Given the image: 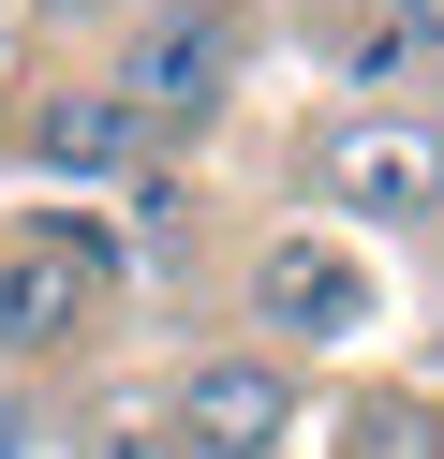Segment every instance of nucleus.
I'll return each instance as SVG.
<instances>
[{
    "label": "nucleus",
    "mask_w": 444,
    "mask_h": 459,
    "mask_svg": "<svg viewBox=\"0 0 444 459\" xmlns=\"http://www.w3.org/2000/svg\"><path fill=\"white\" fill-rule=\"evenodd\" d=\"M252 30H266L252 0H148V15H118V30L89 45V74H104V90L163 134V163H178V149H207V134L237 119V90H252Z\"/></svg>",
    "instance_id": "nucleus-1"
},
{
    "label": "nucleus",
    "mask_w": 444,
    "mask_h": 459,
    "mask_svg": "<svg viewBox=\"0 0 444 459\" xmlns=\"http://www.w3.org/2000/svg\"><path fill=\"white\" fill-rule=\"evenodd\" d=\"M118 222L89 208H15L0 222V385H30V370H74L89 341L118 326Z\"/></svg>",
    "instance_id": "nucleus-2"
},
{
    "label": "nucleus",
    "mask_w": 444,
    "mask_h": 459,
    "mask_svg": "<svg viewBox=\"0 0 444 459\" xmlns=\"http://www.w3.org/2000/svg\"><path fill=\"white\" fill-rule=\"evenodd\" d=\"M296 178H311V222H370V238H430L444 222V104H326L311 149H296Z\"/></svg>",
    "instance_id": "nucleus-3"
},
{
    "label": "nucleus",
    "mask_w": 444,
    "mask_h": 459,
    "mask_svg": "<svg viewBox=\"0 0 444 459\" xmlns=\"http://www.w3.org/2000/svg\"><path fill=\"white\" fill-rule=\"evenodd\" d=\"M237 326L266 356H326V341H370L385 326V281H370V238L341 222H266L237 252Z\"/></svg>",
    "instance_id": "nucleus-4"
},
{
    "label": "nucleus",
    "mask_w": 444,
    "mask_h": 459,
    "mask_svg": "<svg viewBox=\"0 0 444 459\" xmlns=\"http://www.w3.org/2000/svg\"><path fill=\"white\" fill-rule=\"evenodd\" d=\"M0 149H15L30 178H74V193H134V178H163V134H148L89 60L30 74V90L0 104Z\"/></svg>",
    "instance_id": "nucleus-5"
},
{
    "label": "nucleus",
    "mask_w": 444,
    "mask_h": 459,
    "mask_svg": "<svg viewBox=\"0 0 444 459\" xmlns=\"http://www.w3.org/2000/svg\"><path fill=\"white\" fill-rule=\"evenodd\" d=\"M163 429L193 459H282L296 445V356H266V341H207L193 370H178Z\"/></svg>",
    "instance_id": "nucleus-6"
},
{
    "label": "nucleus",
    "mask_w": 444,
    "mask_h": 459,
    "mask_svg": "<svg viewBox=\"0 0 444 459\" xmlns=\"http://www.w3.org/2000/svg\"><path fill=\"white\" fill-rule=\"evenodd\" d=\"M296 30L326 45L341 104H430L444 90V0H296Z\"/></svg>",
    "instance_id": "nucleus-7"
},
{
    "label": "nucleus",
    "mask_w": 444,
    "mask_h": 459,
    "mask_svg": "<svg viewBox=\"0 0 444 459\" xmlns=\"http://www.w3.org/2000/svg\"><path fill=\"white\" fill-rule=\"evenodd\" d=\"M15 15H30L45 45H74V60H89V45H104L118 15H148V0H15Z\"/></svg>",
    "instance_id": "nucleus-8"
},
{
    "label": "nucleus",
    "mask_w": 444,
    "mask_h": 459,
    "mask_svg": "<svg viewBox=\"0 0 444 459\" xmlns=\"http://www.w3.org/2000/svg\"><path fill=\"white\" fill-rule=\"evenodd\" d=\"M89 459H193V445H178V429H104Z\"/></svg>",
    "instance_id": "nucleus-9"
},
{
    "label": "nucleus",
    "mask_w": 444,
    "mask_h": 459,
    "mask_svg": "<svg viewBox=\"0 0 444 459\" xmlns=\"http://www.w3.org/2000/svg\"><path fill=\"white\" fill-rule=\"evenodd\" d=\"M0 459H30V385H0Z\"/></svg>",
    "instance_id": "nucleus-10"
},
{
    "label": "nucleus",
    "mask_w": 444,
    "mask_h": 459,
    "mask_svg": "<svg viewBox=\"0 0 444 459\" xmlns=\"http://www.w3.org/2000/svg\"><path fill=\"white\" fill-rule=\"evenodd\" d=\"M0 90H15V15H0Z\"/></svg>",
    "instance_id": "nucleus-11"
},
{
    "label": "nucleus",
    "mask_w": 444,
    "mask_h": 459,
    "mask_svg": "<svg viewBox=\"0 0 444 459\" xmlns=\"http://www.w3.org/2000/svg\"><path fill=\"white\" fill-rule=\"evenodd\" d=\"M0 15H15V0H0Z\"/></svg>",
    "instance_id": "nucleus-12"
},
{
    "label": "nucleus",
    "mask_w": 444,
    "mask_h": 459,
    "mask_svg": "<svg viewBox=\"0 0 444 459\" xmlns=\"http://www.w3.org/2000/svg\"><path fill=\"white\" fill-rule=\"evenodd\" d=\"M252 15H266V0H252Z\"/></svg>",
    "instance_id": "nucleus-13"
}]
</instances>
